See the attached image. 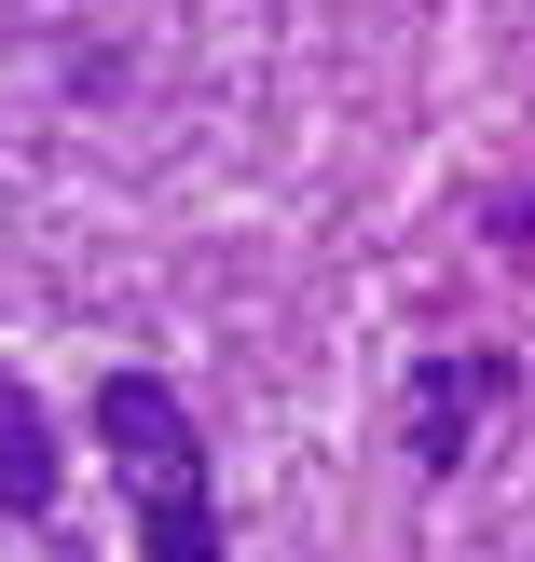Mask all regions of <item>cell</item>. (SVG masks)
<instances>
[{"label": "cell", "instance_id": "7a4b0ae2", "mask_svg": "<svg viewBox=\"0 0 535 562\" xmlns=\"http://www.w3.org/2000/svg\"><path fill=\"white\" fill-rule=\"evenodd\" d=\"M509 398H522V357H509V344H454V357H426V371H412V467H426V481H454Z\"/></svg>", "mask_w": 535, "mask_h": 562}, {"label": "cell", "instance_id": "6da1fadb", "mask_svg": "<svg viewBox=\"0 0 535 562\" xmlns=\"http://www.w3.org/2000/svg\"><path fill=\"white\" fill-rule=\"evenodd\" d=\"M97 453L137 508V562H220V467H207V426L165 371L97 384Z\"/></svg>", "mask_w": 535, "mask_h": 562}, {"label": "cell", "instance_id": "277c9868", "mask_svg": "<svg viewBox=\"0 0 535 562\" xmlns=\"http://www.w3.org/2000/svg\"><path fill=\"white\" fill-rule=\"evenodd\" d=\"M494 247H522V261H535V192H509V206H494Z\"/></svg>", "mask_w": 535, "mask_h": 562}, {"label": "cell", "instance_id": "3957f363", "mask_svg": "<svg viewBox=\"0 0 535 562\" xmlns=\"http://www.w3.org/2000/svg\"><path fill=\"white\" fill-rule=\"evenodd\" d=\"M55 494H69V453H55V412L27 398L14 371H0V521H42Z\"/></svg>", "mask_w": 535, "mask_h": 562}]
</instances>
